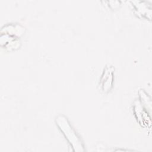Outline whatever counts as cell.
Masks as SVG:
<instances>
[{"instance_id":"cell-1","label":"cell","mask_w":152,"mask_h":152,"mask_svg":"<svg viewBox=\"0 0 152 152\" xmlns=\"http://www.w3.org/2000/svg\"><path fill=\"white\" fill-rule=\"evenodd\" d=\"M56 125L61 131L74 151L83 152L84 145L80 137L71 125L67 117L64 115H58L55 119Z\"/></svg>"},{"instance_id":"cell-4","label":"cell","mask_w":152,"mask_h":152,"mask_svg":"<svg viewBox=\"0 0 152 152\" xmlns=\"http://www.w3.org/2000/svg\"><path fill=\"white\" fill-rule=\"evenodd\" d=\"M134 112L135 115L137 118L139 123L144 126L147 124V110L143 109V107L141 103L137 102L134 104Z\"/></svg>"},{"instance_id":"cell-2","label":"cell","mask_w":152,"mask_h":152,"mask_svg":"<svg viewBox=\"0 0 152 152\" xmlns=\"http://www.w3.org/2000/svg\"><path fill=\"white\" fill-rule=\"evenodd\" d=\"M115 68L111 65H107L104 68L99 81L101 91L104 93H109L113 87Z\"/></svg>"},{"instance_id":"cell-3","label":"cell","mask_w":152,"mask_h":152,"mask_svg":"<svg viewBox=\"0 0 152 152\" xmlns=\"http://www.w3.org/2000/svg\"><path fill=\"white\" fill-rule=\"evenodd\" d=\"M136 13L141 17L151 19V8L148 3L144 1H132Z\"/></svg>"}]
</instances>
